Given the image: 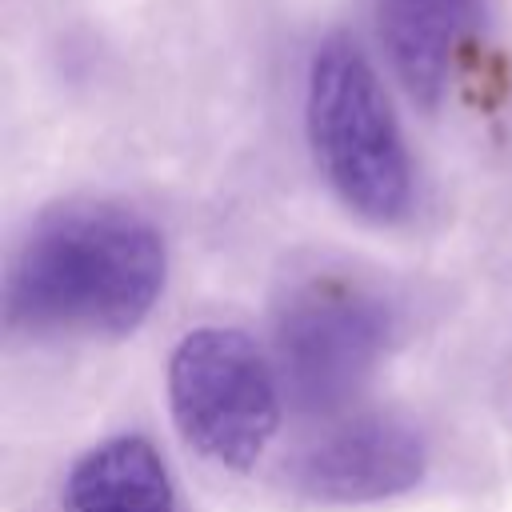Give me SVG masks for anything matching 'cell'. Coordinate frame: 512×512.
Listing matches in <instances>:
<instances>
[{"label": "cell", "mask_w": 512, "mask_h": 512, "mask_svg": "<svg viewBox=\"0 0 512 512\" xmlns=\"http://www.w3.org/2000/svg\"><path fill=\"white\" fill-rule=\"evenodd\" d=\"M168 252L148 216L112 200L44 212L4 276V320L28 336H128L164 292Z\"/></svg>", "instance_id": "obj_1"}, {"label": "cell", "mask_w": 512, "mask_h": 512, "mask_svg": "<svg viewBox=\"0 0 512 512\" xmlns=\"http://www.w3.org/2000/svg\"><path fill=\"white\" fill-rule=\"evenodd\" d=\"M304 120L324 180L356 216L396 224L412 212V160L404 132L368 56L348 36L316 44Z\"/></svg>", "instance_id": "obj_2"}, {"label": "cell", "mask_w": 512, "mask_h": 512, "mask_svg": "<svg viewBox=\"0 0 512 512\" xmlns=\"http://www.w3.org/2000/svg\"><path fill=\"white\" fill-rule=\"evenodd\" d=\"M276 364L240 328H192L168 360V404L180 436L212 464L244 472L280 424Z\"/></svg>", "instance_id": "obj_3"}, {"label": "cell", "mask_w": 512, "mask_h": 512, "mask_svg": "<svg viewBox=\"0 0 512 512\" xmlns=\"http://www.w3.org/2000/svg\"><path fill=\"white\" fill-rule=\"evenodd\" d=\"M392 340L388 308L344 284L300 292L276 324V376L284 396L312 416L340 412L372 380Z\"/></svg>", "instance_id": "obj_4"}, {"label": "cell", "mask_w": 512, "mask_h": 512, "mask_svg": "<svg viewBox=\"0 0 512 512\" xmlns=\"http://www.w3.org/2000/svg\"><path fill=\"white\" fill-rule=\"evenodd\" d=\"M428 444L416 424L392 412H364L308 444L292 464V484L320 504H376L424 480Z\"/></svg>", "instance_id": "obj_5"}, {"label": "cell", "mask_w": 512, "mask_h": 512, "mask_svg": "<svg viewBox=\"0 0 512 512\" xmlns=\"http://www.w3.org/2000/svg\"><path fill=\"white\" fill-rule=\"evenodd\" d=\"M480 0H376V32L388 64L420 108H436L456 76Z\"/></svg>", "instance_id": "obj_6"}, {"label": "cell", "mask_w": 512, "mask_h": 512, "mask_svg": "<svg viewBox=\"0 0 512 512\" xmlns=\"http://www.w3.org/2000/svg\"><path fill=\"white\" fill-rule=\"evenodd\" d=\"M64 512H176L160 452L136 432L96 444L64 480Z\"/></svg>", "instance_id": "obj_7"}]
</instances>
